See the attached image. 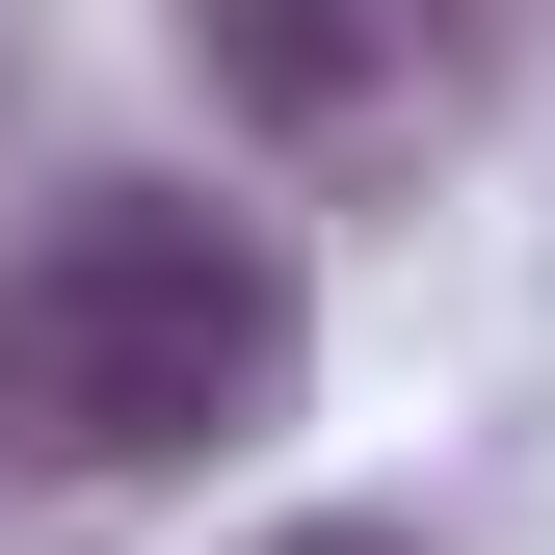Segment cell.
Returning <instances> with one entry per match:
<instances>
[{
    "mask_svg": "<svg viewBox=\"0 0 555 555\" xmlns=\"http://www.w3.org/2000/svg\"><path fill=\"white\" fill-rule=\"evenodd\" d=\"M318 292L292 238L212 185H80L0 264V503H132V476H212L238 424H292Z\"/></svg>",
    "mask_w": 555,
    "mask_h": 555,
    "instance_id": "1",
    "label": "cell"
},
{
    "mask_svg": "<svg viewBox=\"0 0 555 555\" xmlns=\"http://www.w3.org/2000/svg\"><path fill=\"white\" fill-rule=\"evenodd\" d=\"M185 80H212L264 159L371 185V159H424L476 106V0H185Z\"/></svg>",
    "mask_w": 555,
    "mask_h": 555,
    "instance_id": "2",
    "label": "cell"
},
{
    "mask_svg": "<svg viewBox=\"0 0 555 555\" xmlns=\"http://www.w3.org/2000/svg\"><path fill=\"white\" fill-rule=\"evenodd\" d=\"M238 555H424V529H344V503H318V529H238Z\"/></svg>",
    "mask_w": 555,
    "mask_h": 555,
    "instance_id": "3",
    "label": "cell"
}]
</instances>
